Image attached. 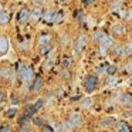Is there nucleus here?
<instances>
[{"mask_svg": "<svg viewBox=\"0 0 132 132\" xmlns=\"http://www.w3.org/2000/svg\"><path fill=\"white\" fill-rule=\"evenodd\" d=\"M106 72H108L109 75H115V72H117V67H114V65H109L108 68H106Z\"/></svg>", "mask_w": 132, "mask_h": 132, "instance_id": "24", "label": "nucleus"}, {"mask_svg": "<svg viewBox=\"0 0 132 132\" xmlns=\"http://www.w3.org/2000/svg\"><path fill=\"white\" fill-rule=\"evenodd\" d=\"M119 102H121V105H125V106H132V95L126 94V95H123V97H121Z\"/></svg>", "mask_w": 132, "mask_h": 132, "instance_id": "9", "label": "nucleus"}, {"mask_svg": "<svg viewBox=\"0 0 132 132\" xmlns=\"http://www.w3.org/2000/svg\"><path fill=\"white\" fill-rule=\"evenodd\" d=\"M43 20L46 23H54V21H57V12L55 10H46L43 13Z\"/></svg>", "mask_w": 132, "mask_h": 132, "instance_id": "2", "label": "nucleus"}, {"mask_svg": "<svg viewBox=\"0 0 132 132\" xmlns=\"http://www.w3.org/2000/svg\"><path fill=\"white\" fill-rule=\"evenodd\" d=\"M51 128L54 129V132H67V129L64 128L61 123H58V122H53L51 123Z\"/></svg>", "mask_w": 132, "mask_h": 132, "instance_id": "16", "label": "nucleus"}, {"mask_svg": "<svg viewBox=\"0 0 132 132\" xmlns=\"http://www.w3.org/2000/svg\"><path fill=\"white\" fill-rule=\"evenodd\" d=\"M115 123H117V131H118V132H119L122 128H125V126H126V123L122 122V121H121V122H115Z\"/></svg>", "mask_w": 132, "mask_h": 132, "instance_id": "28", "label": "nucleus"}, {"mask_svg": "<svg viewBox=\"0 0 132 132\" xmlns=\"http://www.w3.org/2000/svg\"><path fill=\"white\" fill-rule=\"evenodd\" d=\"M43 132H54V129H53V128H48V126L44 125V126H43Z\"/></svg>", "mask_w": 132, "mask_h": 132, "instance_id": "35", "label": "nucleus"}, {"mask_svg": "<svg viewBox=\"0 0 132 132\" xmlns=\"http://www.w3.org/2000/svg\"><path fill=\"white\" fill-rule=\"evenodd\" d=\"M123 31H125V29H123L122 24H114V26H112V33H114L115 36L123 34Z\"/></svg>", "mask_w": 132, "mask_h": 132, "instance_id": "13", "label": "nucleus"}, {"mask_svg": "<svg viewBox=\"0 0 132 132\" xmlns=\"http://www.w3.org/2000/svg\"><path fill=\"white\" fill-rule=\"evenodd\" d=\"M100 51H101V54H105V53H106V48H104V47L100 46Z\"/></svg>", "mask_w": 132, "mask_h": 132, "instance_id": "39", "label": "nucleus"}, {"mask_svg": "<svg viewBox=\"0 0 132 132\" xmlns=\"http://www.w3.org/2000/svg\"><path fill=\"white\" fill-rule=\"evenodd\" d=\"M85 44H87V37L85 36H80L75 41V53H80L85 47Z\"/></svg>", "mask_w": 132, "mask_h": 132, "instance_id": "4", "label": "nucleus"}, {"mask_svg": "<svg viewBox=\"0 0 132 132\" xmlns=\"http://www.w3.org/2000/svg\"><path fill=\"white\" fill-rule=\"evenodd\" d=\"M48 50H50V47H48V46H47V47H41V53H47Z\"/></svg>", "mask_w": 132, "mask_h": 132, "instance_id": "38", "label": "nucleus"}, {"mask_svg": "<svg viewBox=\"0 0 132 132\" xmlns=\"http://www.w3.org/2000/svg\"><path fill=\"white\" fill-rule=\"evenodd\" d=\"M126 71H128V72H132V63H128V64H126Z\"/></svg>", "mask_w": 132, "mask_h": 132, "instance_id": "36", "label": "nucleus"}, {"mask_svg": "<svg viewBox=\"0 0 132 132\" xmlns=\"http://www.w3.org/2000/svg\"><path fill=\"white\" fill-rule=\"evenodd\" d=\"M41 87H43V80H41V77H36L34 81H33V87L31 89L34 92H38L41 89Z\"/></svg>", "mask_w": 132, "mask_h": 132, "instance_id": "8", "label": "nucleus"}, {"mask_svg": "<svg viewBox=\"0 0 132 132\" xmlns=\"http://www.w3.org/2000/svg\"><path fill=\"white\" fill-rule=\"evenodd\" d=\"M63 126H64L65 129H72V128H75V126L72 125V122H70V121H67L65 123H63Z\"/></svg>", "mask_w": 132, "mask_h": 132, "instance_id": "31", "label": "nucleus"}, {"mask_svg": "<svg viewBox=\"0 0 132 132\" xmlns=\"http://www.w3.org/2000/svg\"><path fill=\"white\" fill-rule=\"evenodd\" d=\"M70 122H72L74 126H81L82 125V118H81V115L78 112H72L70 115Z\"/></svg>", "mask_w": 132, "mask_h": 132, "instance_id": "3", "label": "nucleus"}, {"mask_svg": "<svg viewBox=\"0 0 132 132\" xmlns=\"http://www.w3.org/2000/svg\"><path fill=\"white\" fill-rule=\"evenodd\" d=\"M95 85H97V77L95 75H88L85 78V81H84V88L88 92H91L95 89Z\"/></svg>", "mask_w": 132, "mask_h": 132, "instance_id": "1", "label": "nucleus"}, {"mask_svg": "<svg viewBox=\"0 0 132 132\" xmlns=\"http://www.w3.org/2000/svg\"><path fill=\"white\" fill-rule=\"evenodd\" d=\"M24 71H26V67H24L23 64L20 63V64L17 65V75H19L20 78H23V75H24Z\"/></svg>", "mask_w": 132, "mask_h": 132, "instance_id": "19", "label": "nucleus"}, {"mask_svg": "<svg viewBox=\"0 0 132 132\" xmlns=\"http://www.w3.org/2000/svg\"><path fill=\"white\" fill-rule=\"evenodd\" d=\"M91 105H92V100H91V98H87V100H84L82 108H89Z\"/></svg>", "mask_w": 132, "mask_h": 132, "instance_id": "23", "label": "nucleus"}, {"mask_svg": "<svg viewBox=\"0 0 132 132\" xmlns=\"http://www.w3.org/2000/svg\"><path fill=\"white\" fill-rule=\"evenodd\" d=\"M10 74H12V72H10V68L9 67H4L3 71H2V77H10Z\"/></svg>", "mask_w": 132, "mask_h": 132, "instance_id": "25", "label": "nucleus"}, {"mask_svg": "<svg viewBox=\"0 0 132 132\" xmlns=\"http://www.w3.org/2000/svg\"><path fill=\"white\" fill-rule=\"evenodd\" d=\"M61 75H63V77H65V78H68V77H70V74H68L67 71H63V72H61Z\"/></svg>", "mask_w": 132, "mask_h": 132, "instance_id": "40", "label": "nucleus"}, {"mask_svg": "<svg viewBox=\"0 0 132 132\" xmlns=\"http://www.w3.org/2000/svg\"><path fill=\"white\" fill-rule=\"evenodd\" d=\"M0 112H2V108H0Z\"/></svg>", "mask_w": 132, "mask_h": 132, "instance_id": "44", "label": "nucleus"}, {"mask_svg": "<svg viewBox=\"0 0 132 132\" xmlns=\"http://www.w3.org/2000/svg\"><path fill=\"white\" fill-rule=\"evenodd\" d=\"M119 132H132V131H131V128H129V126H128V125H126V126H125V128H122V129H121V131H119Z\"/></svg>", "mask_w": 132, "mask_h": 132, "instance_id": "37", "label": "nucleus"}, {"mask_svg": "<svg viewBox=\"0 0 132 132\" xmlns=\"http://www.w3.org/2000/svg\"><path fill=\"white\" fill-rule=\"evenodd\" d=\"M0 132H10V125L3 123V125H2V128H0Z\"/></svg>", "mask_w": 132, "mask_h": 132, "instance_id": "29", "label": "nucleus"}, {"mask_svg": "<svg viewBox=\"0 0 132 132\" xmlns=\"http://www.w3.org/2000/svg\"><path fill=\"white\" fill-rule=\"evenodd\" d=\"M34 123L36 125H43L44 126V119L43 118H37V119H34Z\"/></svg>", "mask_w": 132, "mask_h": 132, "instance_id": "32", "label": "nucleus"}, {"mask_svg": "<svg viewBox=\"0 0 132 132\" xmlns=\"http://www.w3.org/2000/svg\"><path fill=\"white\" fill-rule=\"evenodd\" d=\"M114 123H115V119H114V118H104V119L100 122V125L104 126V128H109V126H112Z\"/></svg>", "mask_w": 132, "mask_h": 132, "instance_id": "12", "label": "nucleus"}, {"mask_svg": "<svg viewBox=\"0 0 132 132\" xmlns=\"http://www.w3.org/2000/svg\"><path fill=\"white\" fill-rule=\"evenodd\" d=\"M10 48V41L6 37H0V54L7 53Z\"/></svg>", "mask_w": 132, "mask_h": 132, "instance_id": "5", "label": "nucleus"}, {"mask_svg": "<svg viewBox=\"0 0 132 132\" xmlns=\"http://www.w3.org/2000/svg\"><path fill=\"white\" fill-rule=\"evenodd\" d=\"M126 54H128V53H126L125 47H122V46L115 47V55H117V57H125Z\"/></svg>", "mask_w": 132, "mask_h": 132, "instance_id": "15", "label": "nucleus"}, {"mask_svg": "<svg viewBox=\"0 0 132 132\" xmlns=\"http://www.w3.org/2000/svg\"><path fill=\"white\" fill-rule=\"evenodd\" d=\"M117 82H118V78L115 77V75L109 77V78H108V81H106V84H108V85H115Z\"/></svg>", "mask_w": 132, "mask_h": 132, "instance_id": "22", "label": "nucleus"}, {"mask_svg": "<svg viewBox=\"0 0 132 132\" xmlns=\"http://www.w3.org/2000/svg\"><path fill=\"white\" fill-rule=\"evenodd\" d=\"M104 71H105V67H104V65H100V67L97 68V74H98V75H101Z\"/></svg>", "mask_w": 132, "mask_h": 132, "instance_id": "33", "label": "nucleus"}, {"mask_svg": "<svg viewBox=\"0 0 132 132\" xmlns=\"http://www.w3.org/2000/svg\"><path fill=\"white\" fill-rule=\"evenodd\" d=\"M50 41H51V37H50V36H41V37L38 38L40 47H47L50 44Z\"/></svg>", "mask_w": 132, "mask_h": 132, "instance_id": "14", "label": "nucleus"}, {"mask_svg": "<svg viewBox=\"0 0 132 132\" xmlns=\"http://www.w3.org/2000/svg\"><path fill=\"white\" fill-rule=\"evenodd\" d=\"M112 46H114V38L105 36V38L101 41V47H104V48H111Z\"/></svg>", "mask_w": 132, "mask_h": 132, "instance_id": "11", "label": "nucleus"}, {"mask_svg": "<svg viewBox=\"0 0 132 132\" xmlns=\"http://www.w3.org/2000/svg\"><path fill=\"white\" fill-rule=\"evenodd\" d=\"M34 72H33V68L31 67H26V71H24V75L21 80L24 81V82H30V81H34Z\"/></svg>", "mask_w": 132, "mask_h": 132, "instance_id": "7", "label": "nucleus"}, {"mask_svg": "<svg viewBox=\"0 0 132 132\" xmlns=\"http://www.w3.org/2000/svg\"><path fill=\"white\" fill-rule=\"evenodd\" d=\"M29 19H30V12L27 9H23V10H20V12H19V14H17L19 23H26Z\"/></svg>", "mask_w": 132, "mask_h": 132, "instance_id": "6", "label": "nucleus"}, {"mask_svg": "<svg viewBox=\"0 0 132 132\" xmlns=\"http://www.w3.org/2000/svg\"><path fill=\"white\" fill-rule=\"evenodd\" d=\"M16 112H17V111H16V108H10L9 111H7V117H9V118H13V117L16 115Z\"/></svg>", "mask_w": 132, "mask_h": 132, "instance_id": "30", "label": "nucleus"}, {"mask_svg": "<svg viewBox=\"0 0 132 132\" xmlns=\"http://www.w3.org/2000/svg\"><path fill=\"white\" fill-rule=\"evenodd\" d=\"M2 10H3V4H0V14L3 13V12H2Z\"/></svg>", "mask_w": 132, "mask_h": 132, "instance_id": "42", "label": "nucleus"}, {"mask_svg": "<svg viewBox=\"0 0 132 132\" xmlns=\"http://www.w3.org/2000/svg\"><path fill=\"white\" fill-rule=\"evenodd\" d=\"M70 64H71V60H70V58H64L63 60V68H68Z\"/></svg>", "mask_w": 132, "mask_h": 132, "instance_id": "26", "label": "nucleus"}, {"mask_svg": "<svg viewBox=\"0 0 132 132\" xmlns=\"http://www.w3.org/2000/svg\"><path fill=\"white\" fill-rule=\"evenodd\" d=\"M53 64H54V55L50 54V55H48V58H47V61H46V64H44V67H46V68L48 70V68H51Z\"/></svg>", "mask_w": 132, "mask_h": 132, "instance_id": "18", "label": "nucleus"}, {"mask_svg": "<svg viewBox=\"0 0 132 132\" xmlns=\"http://www.w3.org/2000/svg\"><path fill=\"white\" fill-rule=\"evenodd\" d=\"M43 17V13H41V9H34L31 12V14H30V19H31L33 21H37V20H40V19Z\"/></svg>", "mask_w": 132, "mask_h": 132, "instance_id": "10", "label": "nucleus"}, {"mask_svg": "<svg viewBox=\"0 0 132 132\" xmlns=\"http://www.w3.org/2000/svg\"><path fill=\"white\" fill-rule=\"evenodd\" d=\"M43 105H44V100H41V98H40V100H37V102L33 105V109H34V111H37V109L40 108V106H43Z\"/></svg>", "mask_w": 132, "mask_h": 132, "instance_id": "21", "label": "nucleus"}, {"mask_svg": "<svg viewBox=\"0 0 132 132\" xmlns=\"http://www.w3.org/2000/svg\"><path fill=\"white\" fill-rule=\"evenodd\" d=\"M126 53H128L129 55H132V43H129L128 46H126Z\"/></svg>", "mask_w": 132, "mask_h": 132, "instance_id": "34", "label": "nucleus"}, {"mask_svg": "<svg viewBox=\"0 0 132 132\" xmlns=\"http://www.w3.org/2000/svg\"><path fill=\"white\" fill-rule=\"evenodd\" d=\"M10 20V14L7 12H3L0 14V24H7Z\"/></svg>", "mask_w": 132, "mask_h": 132, "instance_id": "17", "label": "nucleus"}, {"mask_svg": "<svg viewBox=\"0 0 132 132\" xmlns=\"http://www.w3.org/2000/svg\"><path fill=\"white\" fill-rule=\"evenodd\" d=\"M2 78H3V77H2V72H0V82H2Z\"/></svg>", "mask_w": 132, "mask_h": 132, "instance_id": "43", "label": "nucleus"}, {"mask_svg": "<svg viewBox=\"0 0 132 132\" xmlns=\"http://www.w3.org/2000/svg\"><path fill=\"white\" fill-rule=\"evenodd\" d=\"M20 48H23V50H29V48H30V41H23V43L20 44Z\"/></svg>", "mask_w": 132, "mask_h": 132, "instance_id": "27", "label": "nucleus"}, {"mask_svg": "<svg viewBox=\"0 0 132 132\" xmlns=\"http://www.w3.org/2000/svg\"><path fill=\"white\" fill-rule=\"evenodd\" d=\"M12 102H13V104H17V102H19V101H17V97H13V101H12Z\"/></svg>", "mask_w": 132, "mask_h": 132, "instance_id": "41", "label": "nucleus"}, {"mask_svg": "<svg viewBox=\"0 0 132 132\" xmlns=\"http://www.w3.org/2000/svg\"><path fill=\"white\" fill-rule=\"evenodd\" d=\"M94 38H95V40H98V41H102L104 38H105V34H104L102 31H98V33H95V34H94Z\"/></svg>", "mask_w": 132, "mask_h": 132, "instance_id": "20", "label": "nucleus"}]
</instances>
